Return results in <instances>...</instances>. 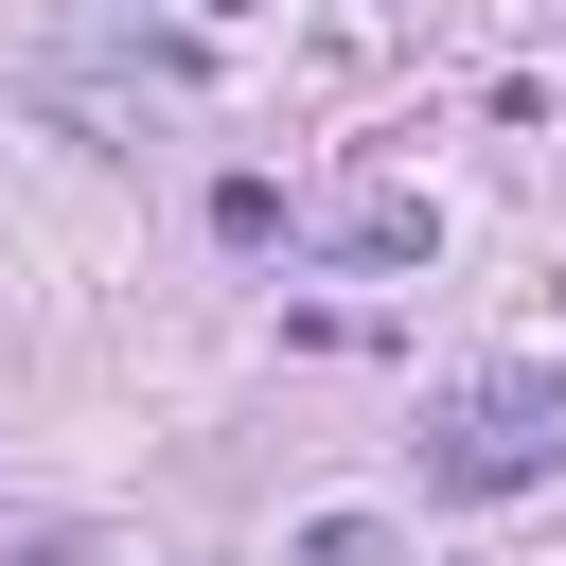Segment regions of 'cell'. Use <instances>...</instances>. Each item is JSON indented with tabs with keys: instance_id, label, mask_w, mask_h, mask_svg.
<instances>
[{
	"instance_id": "obj_1",
	"label": "cell",
	"mask_w": 566,
	"mask_h": 566,
	"mask_svg": "<svg viewBox=\"0 0 566 566\" xmlns=\"http://www.w3.org/2000/svg\"><path fill=\"white\" fill-rule=\"evenodd\" d=\"M407 442H424V495H531L566 478V371H460Z\"/></svg>"
},
{
	"instance_id": "obj_2",
	"label": "cell",
	"mask_w": 566,
	"mask_h": 566,
	"mask_svg": "<svg viewBox=\"0 0 566 566\" xmlns=\"http://www.w3.org/2000/svg\"><path fill=\"white\" fill-rule=\"evenodd\" d=\"M301 230H318L336 265H424V248H442V212H424V195H389V177H354V195H318Z\"/></svg>"
},
{
	"instance_id": "obj_3",
	"label": "cell",
	"mask_w": 566,
	"mask_h": 566,
	"mask_svg": "<svg viewBox=\"0 0 566 566\" xmlns=\"http://www.w3.org/2000/svg\"><path fill=\"white\" fill-rule=\"evenodd\" d=\"M212 230H230V248H283L301 212H283V177H212Z\"/></svg>"
},
{
	"instance_id": "obj_4",
	"label": "cell",
	"mask_w": 566,
	"mask_h": 566,
	"mask_svg": "<svg viewBox=\"0 0 566 566\" xmlns=\"http://www.w3.org/2000/svg\"><path fill=\"white\" fill-rule=\"evenodd\" d=\"M283 566H389V531H371V513H318V531H301Z\"/></svg>"
},
{
	"instance_id": "obj_5",
	"label": "cell",
	"mask_w": 566,
	"mask_h": 566,
	"mask_svg": "<svg viewBox=\"0 0 566 566\" xmlns=\"http://www.w3.org/2000/svg\"><path fill=\"white\" fill-rule=\"evenodd\" d=\"M0 566H88V548H71V531H18V548H0Z\"/></svg>"
}]
</instances>
